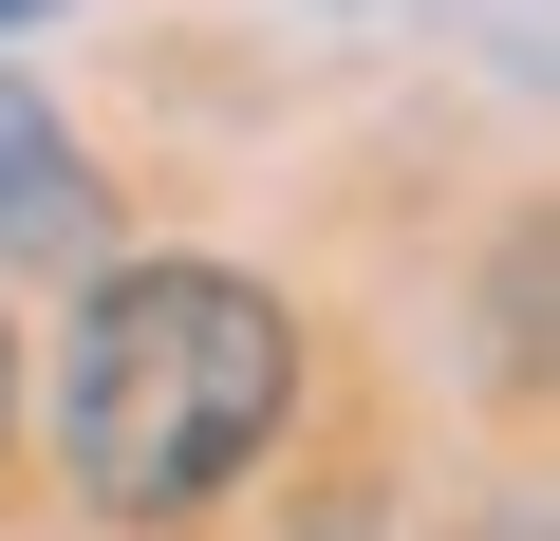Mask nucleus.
I'll use <instances>...</instances> for the list:
<instances>
[{
	"mask_svg": "<svg viewBox=\"0 0 560 541\" xmlns=\"http://www.w3.org/2000/svg\"><path fill=\"white\" fill-rule=\"evenodd\" d=\"M300 411V318L243 261H113L57 355V467L94 522H224Z\"/></svg>",
	"mask_w": 560,
	"mask_h": 541,
	"instance_id": "nucleus-1",
	"label": "nucleus"
},
{
	"mask_svg": "<svg viewBox=\"0 0 560 541\" xmlns=\"http://www.w3.org/2000/svg\"><path fill=\"white\" fill-rule=\"evenodd\" d=\"M0 243L20 261H94V168L38 94H0Z\"/></svg>",
	"mask_w": 560,
	"mask_h": 541,
	"instance_id": "nucleus-2",
	"label": "nucleus"
},
{
	"mask_svg": "<svg viewBox=\"0 0 560 541\" xmlns=\"http://www.w3.org/2000/svg\"><path fill=\"white\" fill-rule=\"evenodd\" d=\"M0 430H20V337H0Z\"/></svg>",
	"mask_w": 560,
	"mask_h": 541,
	"instance_id": "nucleus-3",
	"label": "nucleus"
},
{
	"mask_svg": "<svg viewBox=\"0 0 560 541\" xmlns=\"http://www.w3.org/2000/svg\"><path fill=\"white\" fill-rule=\"evenodd\" d=\"M0 20H38V0H0Z\"/></svg>",
	"mask_w": 560,
	"mask_h": 541,
	"instance_id": "nucleus-4",
	"label": "nucleus"
}]
</instances>
